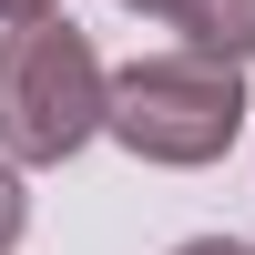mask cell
Wrapping results in <instances>:
<instances>
[{"mask_svg":"<svg viewBox=\"0 0 255 255\" xmlns=\"http://www.w3.org/2000/svg\"><path fill=\"white\" fill-rule=\"evenodd\" d=\"M102 61L72 20H20L0 41V153L10 163H72L102 133Z\"/></svg>","mask_w":255,"mask_h":255,"instance_id":"cell-1","label":"cell"},{"mask_svg":"<svg viewBox=\"0 0 255 255\" xmlns=\"http://www.w3.org/2000/svg\"><path fill=\"white\" fill-rule=\"evenodd\" d=\"M102 133H123L143 163H215L245 133V72L204 51H153L102 82Z\"/></svg>","mask_w":255,"mask_h":255,"instance_id":"cell-2","label":"cell"},{"mask_svg":"<svg viewBox=\"0 0 255 255\" xmlns=\"http://www.w3.org/2000/svg\"><path fill=\"white\" fill-rule=\"evenodd\" d=\"M163 20L204 61H255V0H163Z\"/></svg>","mask_w":255,"mask_h":255,"instance_id":"cell-3","label":"cell"},{"mask_svg":"<svg viewBox=\"0 0 255 255\" xmlns=\"http://www.w3.org/2000/svg\"><path fill=\"white\" fill-rule=\"evenodd\" d=\"M20 215H31V204H20V174H10V163H0V255L20 245Z\"/></svg>","mask_w":255,"mask_h":255,"instance_id":"cell-4","label":"cell"},{"mask_svg":"<svg viewBox=\"0 0 255 255\" xmlns=\"http://www.w3.org/2000/svg\"><path fill=\"white\" fill-rule=\"evenodd\" d=\"M61 10V0H0V20H10V31H20V20H51Z\"/></svg>","mask_w":255,"mask_h":255,"instance_id":"cell-5","label":"cell"},{"mask_svg":"<svg viewBox=\"0 0 255 255\" xmlns=\"http://www.w3.org/2000/svg\"><path fill=\"white\" fill-rule=\"evenodd\" d=\"M174 255H255V245H235V235H194V245H174Z\"/></svg>","mask_w":255,"mask_h":255,"instance_id":"cell-6","label":"cell"},{"mask_svg":"<svg viewBox=\"0 0 255 255\" xmlns=\"http://www.w3.org/2000/svg\"><path fill=\"white\" fill-rule=\"evenodd\" d=\"M123 10H153V20H163V0H123Z\"/></svg>","mask_w":255,"mask_h":255,"instance_id":"cell-7","label":"cell"}]
</instances>
